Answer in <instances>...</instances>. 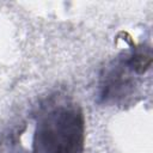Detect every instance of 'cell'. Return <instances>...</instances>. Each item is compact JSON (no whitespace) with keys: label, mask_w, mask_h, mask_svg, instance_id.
Returning a JSON list of instances; mask_svg holds the SVG:
<instances>
[{"label":"cell","mask_w":153,"mask_h":153,"mask_svg":"<svg viewBox=\"0 0 153 153\" xmlns=\"http://www.w3.org/2000/svg\"><path fill=\"white\" fill-rule=\"evenodd\" d=\"M84 117L74 105H59L43 114L33 135V153H81Z\"/></svg>","instance_id":"cell-1"}]
</instances>
